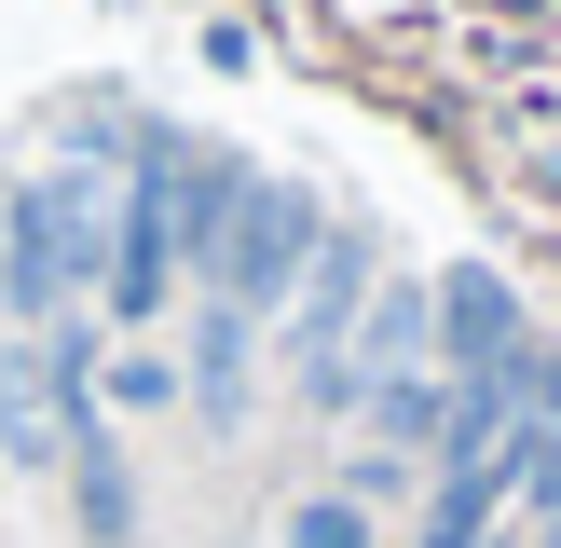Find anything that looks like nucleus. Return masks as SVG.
Masks as SVG:
<instances>
[{
  "mask_svg": "<svg viewBox=\"0 0 561 548\" xmlns=\"http://www.w3.org/2000/svg\"><path fill=\"white\" fill-rule=\"evenodd\" d=\"M219 206H233V164H219V151H192V137H137V179H124V219H110L96 301H110L124 329H151V316H164V274L206 261Z\"/></svg>",
  "mask_w": 561,
  "mask_h": 548,
  "instance_id": "f257e3e1",
  "label": "nucleus"
},
{
  "mask_svg": "<svg viewBox=\"0 0 561 548\" xmlns=\"http://www.w3.org/2000/svg\"><path fill=\"white\" fill-rule=\"evenodd\" d=\"M96 274H110V179L96 164L27 179L14 219H0V301H14V316H55V301L96 288Z\"/></svg>",
  "mask_w": 561,
  "mask_h": 548,
  "instance_id": "f03ea898",
  "label": "nucleus"
},
{
  "mask_svg": "<svg viewBox=\"0 0 561 548\" xmlns=\"http://www.w3.org/2000/svg\"><path fill=\"white\" fill-rule=\"evenodd\" d=\"M329 247V219H316V192L301 179H233V206H219V233H206V288H219V316H288L301 301V261Z\"/></svg>",
  "mask_w": 561,
  "mask_h": 548,
  "instance_id": "7ed1b4c3",
  "label": "nucleus"
},
{
  "mask_svg": "<svg viewBox=\"0 0 561 548\" xmlns=\"http://www.w3.org/2000/svg\"><path fill=\"white\" fill-rule=\"evenodd\" d=\"M356 316H370V247H356V233H329V247H316V288L288 301V356H301V384H316V411H329V384H343Z\"/></svg>",
  "mask_w": 561,
  "mask_h": 548,
  "instance_id": "20e7f679",
  "label": "nucleus"
},
{
  "mask_svg": "<svg viewBox=\"0 0 561 548\" xmlns=\"http://www.w3.org/2000/svg\"><path fill=\"white\" fill-rule=\"evenodd\" d=\"M425 316H438V343H453V384H507L520 356H535V316H520L507 274H453Z\"/></svg>",
  "mask_w": 561,
  "mask_h": 548,
  "instance_id": "39448f33",
  "label": "nucleus"
},
{
  "mask_svg": "<svg viewBox=\"0 0 561 548\" xmlns=\"http://www.w3.org/2000/svg\"><path fill=\"white\" fill-rule=\"evenodd\" d=\"M425 548H507V466H480V480H438Z\"/></svg>",
  "mask_w": 561,
  "mask_h": 548,
  "instance_id": "423d86ee",
  "label": "nucleus"
},
{
  "mask_svg": "<svg viewBox=\"0 0 561 548\" xmlns=\"http://www.w3.org/2000/svg\"><path fill=\"white\" fill-rule=\"evenodd\" d=\"M192 370H206V411L233 425L247 411V316H206V356H192Z\"/></svg>",
  "mask_w": 561,
  "mask_h": 548,
  "instance_id": "0eeeda50",
  "label": "nucleus"
},
{
  "mask_svg": "<svg viewBox=\"0 0 561 548\" xmlns=\"http://www.w3.org/2000/svg\"><path fill=\"white\" fill-rule=\"evenodd\" d=\"M110 398H124V411H164V398H179V356H124V370H110Z\"/></svg>",
  "mask_w": 561,
  "mask_h": 548,
  "instance_id": "6e6552de",
  "label": "nucleus"
}]
</instances>
